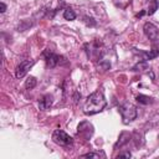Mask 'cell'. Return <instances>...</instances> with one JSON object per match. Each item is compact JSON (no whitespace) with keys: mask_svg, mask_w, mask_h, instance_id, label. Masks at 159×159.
<instances>
[{"mask_svg":"<svg viewBox=\"0 0 159 159\" xmlns=\"http://www.w3.org/2000/svg\"><path fill=\"white\" fill-rule=\"evenodd\" d=\"M77 133H78L80 135L84 137V138H89V137L92 135V133H93V127H92V124L88 123V124H87V128L84 129L83 125L80 124V125H78V130H77Z\"/></svg>","mask_w":159,"mask_h":159,"instance_id":"obj_9","label":"cell"},{"mask_svg":"<svg viewBox=\"0 0 159 159\" xmlns=\"http://www.w3.org/2000/svg\"><path fill=\"white\" fill-rule=\"evenodd\" d=\"M117 157H118V158H130L132 154H130L129 152H124V153H119Z\"/></svg>","mask_w":159,"mask_h":159,"instance_id":"obj_17","label":"cell"},{"mask_svg":"<svg viewBox=\"0 0 159 159\" xmlns=\"http://www.w3.org/2000/svg\"><path fill=\"white\" fill-rule=\"evenodd\" d=\"M130 1H132V0H113L114 5H116L117 7H119V9H125V7L130 4Z\"/></svg>","mask_w":159,"mask_h":159,"instance_id":"obj_14","label":"cell"},{"mask_svg":"<svg viewBox=\"0 0 159 159\" xmlns=\"http://www.w3.org/2000/svg\"><path fill=\"white\" fill-rule=\"evenodd\" d=\"M158 7H159V2H158V0H152L150 4H149V7H148L147 14H148V15H153V14L158 10Z\"/></svg>","mask_w":159,"mask_h":159,"instance_id":"obj_11","label":"cell"},{"mask_svg":"<svg viewBox=\"0 0 159 159\" xmlns=\"http://www.w3.org/2000/svg\"><path fill=\"white\" fill-rule=\"evenodd\" d=\"M36 83H37V81H36V78L35 77H29L26 81H25V87L27 88V89H32V88H35V86H36Z\"/></svg>","mask_w":159,"mask_h":159,"instance_id":"obj_13","label":"cell"},{"mask_svg":"<svg viewBox=\"0 0 159 159\" xmlns=\"http://www.w3.org/2000/svg\"><path fill=\"white\" fill-rule=\"evenodd\" d=\"M51 106H52V96H50V94H45L39 102V107L41 111H46Z\"/></svg>","mask_w":159,"mask_h":159,"instance_id":"obj_8","label":"cell"},{"mask_svg":"<svg viewBox=\"0 0 159 159\" xmlns=\"http://www.w3.org/2000/svg\"><path fill=\"white\" fill-rule=\"evenodd\" d=\"M63 17H65V20H68V21H72V20H75L76 19V12L72 10V9H66L65 11H63Z\"/></svg>","mask_w":159,"mask_h":159,"instance_id":"obj_12","label":"cell"},{"mask_svg":"<svg viewBox=\"0 0 159 159\" xmlns=\"http://www.w3.org/2000/svg\"><path fill=\"white\" fill-rule=\"evenodd\" d=\"M120 116H122V119H123V123L124 124H128L130 122H133L137 116H138V111H137V107L129 102H125L123 104L119 106L118 108Z\"/></svg>","mask_w":159,"mask_h":159,"instance_id":"obj_2","label":"cell"},{"mask_svg":"<svg viewBox=\"0 0 159 159\" xmlns=\"http://www.w3.org/2000/svg\"><path fill=\"white\" fill-rule=\"evenodd\" d=\"M143 31H144L145 36H147L149 40H152V41L158 40L159 30H158V27H157L154 24H152V22H145L144 26H143Z\"/></svg>","mask_w":159,"mask_h":159,"instance_id":"obj_4","label":"cell"},{"mask_svg":"<svg viewBox=\"0 0 159 159\" xmlns=\"http://www.w3.org/2000/svg\"><path fill=\"white\" fill-rule=\"evenodd\" d=\"M145 12H147V11H140V12H139V14H138L137 16H138V17H139V16H143V15H144Z\"/></svg>","mask_w":159,"mask_h":159,"instance_id":"obj_19","label":"cell"},{"mask_svg":"<svg viewBox=\"0 0 159 159\" xmlns=\"http://www.w3.org/2000/svg\"><path fill=\"white\" fill-rule=\"evenodd\" d=\"M83 21L87 24V25H96V21H93L92 17H88V16H84L83 17Z\"/></svg>","mask_w":159,"mask_h":159,"instance_id":"obj_15","label":"cell"},{"mask_svg":"<svg viewBox=\"0 0 159 159\" xmlns=\"http://www.w3.org/2000/svg\"><path fill=\"white\" fill-rule=\"evenodd\" d=\"M52 140L58 144V145H62V147H67V145H71L73 143V139L72 137H70L66 132L61 130V129H56L53 133H52Z\"/></svg>","mask_w":159,"mask_h":159,"instance_id":"obj_3","label":"cell"},{"mask_svg":"<svg viewBox=\"0 0 159 159\" xmlns=\"http://www.w3.org/2000/svg\"><path fill=\"white\" fill-rule=\"evenodd\" d=\"M32 65H34V61H30V60H25V61H22V62H20V65L16 67V70H15V76H16V78H22L27 72H29V70L32 67Z\"/></svg>","mask_w":159,"mask_h":159,"instance_id":"obj_5","label":"cell"},{"mask_svg":"<svg viewBox=\"0 0 159 159\" xmlns=\"http://www.w3.org/2000/svg\"><path fill=\"white\" fill-rule=\"evenodd\" d=\"M106 106H107V101H106L103 93L101 91H96L87 97L83 112L87 116H92V114H96V113H99L101 111H103V108Z\"/></svg>","mask_w":159,"mask_h":159,"instance_id":"obj_1","label":"cell"},{"mask_svg":"<svg viewBox=\"0 0 159 159\" xmlns=\"http://www.w3.org/2000/svg\"><path fill=\"white\" fill-rule=\"evenodd\" d=\"M43 56H45V61H46V66L50 67V68H53L56 67L57 65H60L61 62V56L53 53V52H50V51H45L43 52Z\"/></svg>","mask_w":159,"mask_h":159,"instance_id":"obj_6","label":"cell"},{"mask_svg":"<svg viewBox=\"0 0 159 159\" xmlns=\"http://www.w3.org/2000/svg\"><path fill=\"white\" fill-rule=\"evenodd\" d=\"M139 55L142 56V61H149L155 58L159 55V48H153L150 51H139Z\"/></svg>","mask_w":159,"mask_h":159,"instance_id":"obj_7","label":"cell"},{"mask_svg":"<svg viewBox=\"0 0 159 159\" xmlns=\"http://www.w3.org/2000/svg\"><path fill=\"white\" fill-rule=\"evenodd\" d=\"M137 101L140 104H149V103L153 102V98L149 97V96H145V94H138L137 96Z\"/></svg>","mask_w":159,"mask_h":159,"instance_id":"obj_10","label":"cell"},{"mask_svg":"<svg viewBox=\"0 0 159 159\" xmlns=\"http://www.w3.org/2000/svg\"><path fill=\"white\" fill-rule=\"evenodd\" d=\"M82 157H84V158H99V154H97V153H87V154H83Z\"/></svg>","mask_w":159,"mask_h":159,"instance_id":"obj_16","label":"cell"},{"mask_svg":"<svg viewBox=\"0 0 159 159\" xmlns=\"http://www.w3.org/2000/svg\"><path fill=\"white\" fill-rule=\"evenodd\" d=\"M5 11H6V5L4 2H1L0 4V12H5Z\"/></svg>","mask_w":159,"mask_h":159,"instance_id":"obj_18","label":"cell"}]
</instances>
